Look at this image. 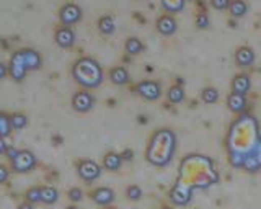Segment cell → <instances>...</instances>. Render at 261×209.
Returning a JSON list of instances; mask_svg holds the SVG:
<instances>
[{"mask_svg": "<svg viewBox=\"0 0 261 209\" xmlns=\"http://www.w3.org/2000/svg\"><path fill=\"white\" fill-rule=\"evenodd\" d=\"M261 141L259 123L251 113H242L230 123L225 136V149L228 164L242 168L247 159Z\"/></svg>", "mask_w": 261, "mask_h": 209, "instance_id": "6da1fadb", "label": "cell"}, {"mask_svg": "<svg viewBox=\"0 0 261 209\" xmlns=\"http://www.w3.org/2000/svg\"><path fill=\"white\" fill-rule=\"evenodd\" d=\"M193 190H207L219 183V172L214 160L202 154H188L179 164L178 178Z\"/></svg>", "mask_w": 261, "mask_h": 209, "instance_id": "7a4b0ae2", "label": "cell"}, {"mask_svg": "<svg viewBox=\"0 0 261 209\" xmlns=\"http://www.w3.org/2000/svg\"><path fill=\"white\" fill-rule=\"evenodd\" d=\"M178 147V139L173 129L170 127H159L153 131L145 149L147 162L153 167H167L171 164Z\"/></svg>", "mask_w": 261, "mask_h": 209, "instance_id": "3957f363", "label": "cell"}, {"mask_svg": "<svg viewBox=\"0 0 261 209\" xmlns=\"http://www.w3.org/2000/svg\"><path fill=\"white\" fill-rule=\"evenodd\" d=\"M72 79L75 80L85 90H93L98 88L105 80V72L95 58L92 56H82L72 64Z\"/></svg>", "mask_w": 261, "mask_h": 209, "instance_id": "277c9868", "label": "cell"}, {"mask_svg": "<svg viewBox=\"0 0 261 209\" xmlns=\"http://www.w3.org/2000/svg\"><path fill=\"white\" fill-rule=\"evenodd\" d=\"M75 168H77V175L87 183L96 181L103 173V167L92 159H80L75 164Z\"/></svg>", "mask_w": 261, "mask_h": 209, "instance_id": "5b68a950", "label": "cell"}, {"mask_svg": "<svg viewBox=\"0 0 261 209\" xmlns=\"http://www.w3.org/2000/svg\"><path fill=\"white\" fill-rule=\"evenodd\" d=\"M194 190L183 181L176 180V183L168 191V199L173 206H188L191 203Z\"/></svg>", "mask_w": 261, "mask_h": 209, "instance_id": "8992f818", "label": "cell"}, {"mask_svg": "<svg viewBox=\"0 0 261 209\" xmlns=\"http://www.w3.org/2000/svg\"><path fill=\"white\" fill-rule=\"evenodd\" d=\"M36 164L38 159L35 155V152H31L30 149H20L18 155L10 162V168L15 173H28L31 170H35Z\"/></svg>", "mask_w": 261, "mask_h": 209, "instance_id": "52a82bcc", "label": "cell"}, {"mask_svg": "<svg viewBox=\"0 0 261 209\" xmlns=\"http://www.w3.org/2000/svg\"><path fill=\"white\" fill-rule=\"evenodd\" d=\"M84 17V10L75 2H65L59 9V21L64 27H73Z\"/></svg>", "mask_w": 261, "mask_h": 209, "instance_id": "ba28073f", "label": "cell"}, {"mask_svg": "<svg viewBox=\"0 0 261 209\" xmlns=\"http://www.w3.org/2000/svg\"><path fill=\"white\" fill-rule=\"evenodd\" d=\"M136 92L139 96H142V98L147 101L159 100L163 93L162 84L159 82V80H150V79H145V80H141V82H137Z\"/></svg>", "mask_w": 261, "mask_h": 209, "instance_id": "9c48e42d", "label": "cell"}, {"mask_svg": "<svg viewBox=\"0 0 261 209\" xmlns=\"http://www.w3.org/2000/svg\"><path fill=\"white\" fill-rule=\"evenodd\" d=\"M70 103H72V108L75 110L77 113H88V111L95 107V96L90 90L82 88V90L72 95Z\"/></svg>", "mask_w": 261, "mask_h": 209, "instance_id": "30bf717a", "label": "cell"}, {"mask_svg": "<svg viewBox=\"0 0 261 209\" xmlns=\"http://www.w3.org/2000/svg\"><path fill=\"white\" fill-rule=\"evenodd\" d=\"M28 72L30 70L27 69V64H24L21 49L15 51L10 58V62H8V75H10L15 82H21V80L27 77Z\"/></svg>", "mask_w": 261, "mask_h": 209, "instance_id": "8fae6325", "label": "cell"}, {"mask_svg": "<svg viewBox=\"0 0 261 209\" xmlns=\"http://www.w3.org/2000/svg\"><path fill=\"white\" fill-rule=\"evenodd\" d=\"M54 41L57 46L62 47V49H70V47L77 41V35H75V31H73L72 27L61 25V27H57L54 31Z\"/></svg>", "mask_w": 261, "mask_h": 209, "instance_id": "7c38bea8", "label": "cell"}, {"mask_svg": "<svg viewBox=\"0 0 261 209\" xmlns=\"http://www.w3.org/2000/svg\"><path fill=\"white\" fill-rule=\"evenodd\" d=\"M155 28L162 36H171L176 33L178 30V21L175 15L171 13H162L160 17L155 20Z\"/></svg>", "mask_w": 261, "mask_h": 209, "instance_id": "4fadbf2b", "label": "cell"}, {"mask_svg": "<svg viewBox=\"0 0 261 209\" xmlns=\"http://www.w3.org/2000/svg\"><path fill=\"white\" fill-rule=\"evenodd\" d=\"M90 198H92V201L95 204L106 207V206H111L114 203L116 195H114V191L108 187H98L90 193Z\"/></svg>", "mask_w": 261, "mask_h": 209, "instance_id": "5bb4252c", "label": "cell"}, {"mask_svg": "<svg viewBox=\"0 0 261 209\" xmlns=\"http://www.w3.org/2000/svg\"><path fill=\"white\" fill-rule=\"evenodd\" d=\"M247 107H248L247 95H240L235 92H230L227 95V108L230 110L232 113H235V115L247 113Z\"/></svg>", "mask_w": 261, "mask_h": 209, "instance_id": "9a60e30c", "label": "cell"}, {"mask_svg": "<svg viewBox=\"0 0 261 209\" xmlns=\"http://www.w3.org/2000/svg\"><path fill=\"white\" fill-rule=\"evenodd\" d=\"M255 51L250 46H240L235 51V64L242 69H248L255 64Z\"/></svg>", "mask_w": 261, "mask_h": 209, "instance_id": "2e32d148", "label": "cell"}, {"mask_svg": "<svg viewBox=\"0 0 261 209\" xmlns=\"http://www.w3.org/2000/svg\"><path fill=\"white\" fill-rule=\"evenodd\" d=\"M21 54L28 70H39L43 67V58H41V54L36 49H33V47H21Z\"/></svg>", "mask_w": 261, "mask_h": 209, "instance_id": "e0dca14e", "label": "cell"}, {"mask_svg": "<svg viewBox=\"0 0 261 209\" xmlns=\"http://www.w3.org/2000/svg\"><path fill=\"white\" fill-rule=\"evenodd\" d=\"M232 92L235 93H240V95H247L251 88V77L247 74V72H239L233 79H232V84H230Z\"/></svg>", "mask_w": 261, "mask_h": 209, "instance_id": "ac0fdd59", "label": "cell"}, {"mask_svg": "<svg viewBox=\"0 0 261 209\" xmlns=\"http://www.w3.org/2000/svg\"><path fill=\"white\" fill-rule=\"evenodd\" d=\"M242 168H243L245 172H248V173L261 172V141L256 146V149L253 150L247 159H245Z\"/></svg>", "mask_w": 261, "mask_h": 209, "instance_id": "d6986e66", "label": "cell"}, {"mask_svg": "<svg viewBox=\"0 0 261 209\" xmlns=\"http://www.w3.org/2000/svg\"><path fill=\"white\" fill-rule=\"evenodd\" d=\"M122 162H124V160H122L121 154H118V152H114V150H110L105 154L101 167L108 172H118L122 165Z\"/></svg>", "mask_w": 261, "mask_h": 209, "instance_id": "ffe728a7", "label": "cell"}, {"mask_svg": "<svg viewBox=\"0 0 261 209\" xmlns=\"http://www.w3.org/2000/svg\"><path fill=\"white\" fill-rule=\"evenodd\" d=\"M96 27H98V31H100L101 35L110 36V35L114 33V31H116V20H114L113 15L105 13V15H101L100 18H98Z\"/></svg>", "mask_w": 261, "mask_h": 209, "instance_id": "44dd1931", "label": "cell"}, {"mask_svg": "<svg viewBox=\"0 0 261 209\" xmlns=\"http://www.w3.org/2000/svg\"><path fill=\"white\" fill-rule=\"evenodd\" d=\"M110 80H111V84L114 85H118V87H122V85H126L129 84V70L124 67V66H116V67H113L110 70Z\"/></svg>", "mask_w": 261, "mask_h": 209, "instance_id": "7402d4cb", "label": "cell"}, {"mask_svg": "<svg viewBox=\"0 0 261 209\" xmlns=\"http://www.w3.org/2000/svg\"><path fill=\"white\" fill-rule=\"evenodd\" d=\"M57 201H59V191H57L56 187H51V185L41 187V203L51 206V204H56Z\"/></svg>", "mask_w": 261, "mask_h": 209, "instance_id": "603a6c76", "label": "cell"}, {"mask_svg": "<svg viewBox=\"0 0 261 209\" xmlns=\"http://www.w3.org/2000/svg\"><path fill=\"white\" fill-rule=\"evenodd\" d=\"M228 12H230V15L233 18H242L248 12V4L245 2V0H230Z\"/></svg>", "mask_w": 261, "mask_h": 209, "instance_id": "cb8c5ba5", "label": "cell"}, {"mask_svg": "<svg viewBox=\"0 0 261 209\" xmlns=\"http://www.w3.org/2000/svg\"><path fill=\"white\" fill-rule=\"evenodd\" d=\"M124 49L129 56H137V54H141L144 51V43H142V39H139L137 36H130L126 39V43H124Z\"/></svg>", "mask_w": 261, "mask_h": 209, "instance_id": "d4e9b609", "label": "cell"}, {"mask_svg": "<svg viewBox=\"0 0 261 209\" xmlns=\"http://www.w3.org/2000/svg\"><path fill=\"white\" fill-rule=\"evenodd\" d=\"M167 98H168L170 103H173V104L185 101V88H183V85H179V84L171 85L167 90Z\"/></svg>", "mask_w": 261, "mask_h": 209, "instance_id": "484cf974", "label": "cell"}, {"mask_svg": "<svg viewBox=\"0 0 261 209\" xmlns=\"http://www.w3.org/2000/svg\"><path fill=\"white\" fill-rule=\"evenodd\" d=\"M162 9L165 10V13H179L186 5V0H160Z\"/></svg>", "mask_w": 261, "mask_h": 209, "instance_id": "4316f807", "label": "cell"}, {"mask_svg": "<svg viewBox=\"0 0 261 209\" xmlns=\"http://www.w3.org/2000/svg\"><path fill=\"white\" fill-rule=\"evenodd\" d=\"M10 123H12V127L16 131L23 129V127H27L28 124V116L24 113H20V111H16V113H12L10 115Z\"/></svg>", "mask_w": 261, "mask_h": 209, "instance_id": "83f0119b", "label": "cell"}, {"mask_svg": "<svg viewBox=\"0 0 261 209\" xmlns=\"http://www.w3.org/2000/svg\"><path fill=\"white\" fill-rule=\"evenodd\" d=\"M201 100L204 103H207V104H212V103H216L219 100V90L214 87H206V88H202V92H201Z\"/></svg>", "mask_w": 261, "mask_h": 209, "instance_id": "f1b7e54d", "label": "cell"}, {"mask_svg": "<svg viewBox=\"0 0 261 209\" xmlns=\"http://www.w3.org/2000/svg\"><path fill=\"white\" fill-rule=\"evenodd\" d=\"M24 201H30L33 204L41 203V187H31L24 193Z\"/></svg>", "mask_w": 261, "mask_h": 209, "instance_id": "f546056e", "label": "cell"}, {"mask_svg": "<svg viewBox=\"0 0 261 209\" xmlns=\"http://www.w3.org/2000/svg\"><path fill=\"white\" fill-rule=\"evenodd\" d=\"M194 25L198 27L199 30H206V28H209V25H211L209 15H207L206 12L196 13V17H194Z\"/></svg>", "mask_w": 261, "mask_h": 209, "instance_id": "4dcf8cb0", "label": "cell"}, {"mask_svg": "<svg viewBox=\"0 0 261 209\" xmlns=\"http://www.w3.org/2000/svg\"><path fill=\"white\" fill-rule=\"evenodd\" d=\"M126 196L130 201H139L142 198V188L139 187V185H130V187H127V190H126Z\"/></svg>", "mask_w": 261, "mask_h": 209, "instance_id": "1f68e13d", "label": "cell"}, {"mask_svg": "<svg viewBox=\"0 0 261 209\" xmlns=\"http://www.w3.org/2000/svg\"><path fill=\"white\" fill-rule=\"evenodd\" d=\"M67 198L72 201L73 204H77V203H80L82 199H84V191H82L79 187H73V188H70L67 191Z\"/></svg>", "mask_w": 261, "mask_h": 209, "instance_id": "d6a6232c", "label": "cell"}, {"mask_svg": "<svg viewBox=\"0 0 261 209\" xmlns=\"http://www.w3.org/2000/svg\"><path fill=\"white\" fill-rule=\"evenodd\" d=\"M209 2L216 10H228V5H230V0H209Z\"/></svg>", "mask_w": 261, "mask_h": 209, "instance_id": "836d02e7", "label": "cell"}, {"mask_svg": "<svg viewBox=\"0 0 261 209\" xmlns=\"http://www.w3.org/2000/svg\"><path fill=\"white\" fill-rule=\"evenodd\" d=\"M10 170L12 168H8L7 165L0 164V185H4L8 178H10Z\"/></svg>", "mask_w": 261, "mask_h": 209, "instance_id": "e575fe53", "label": "cell"}, {"mask_svg": "<svg viewBox=\"0 0 261 209\" xmlns=\"http://www.w3.org/2000/svg\"><path fill=\"white\" fill-rule=\"evenodd\" d=\"M18 152H20V149H16V147H13V146H8V149H7V152H5V155H7V159L12 162V160H13L16 155H18Z\"/></svg>", "mask_w": 261, "mask_h": 209, "instance_id": "d590c367", "label": "cell"}, {"mask_svg": "<svg viewBox=\"0 0 261 209\" xmlns=\"http://www.w3.org/2000/svg\"><path fill=\"white\" fill-rule=\"evenodd\" d=\"M121 157H122V160H126V162H130L133 157H134V152L130 150V149H124V150L121 152Z\"/></svg>", "mask_w": 261, "mask_h": 209, "instance_id": "8d00e7d4", "label": "cell"}, {"mask_svg": "<svg viewBox=\"0 0 261 209\" xmlns=\"http://www.w3.org/2000/svg\"><path fill=\"white\" fill-rule=\"evenodd\" d=\"M8 146H10V144L7 142V138H2V136H0V155H5Z\"/></svg>", "mask_w": 261, "mask_h": 209, "instance_id": "74e56055", "label": "cell"}, {"mask_svg": "<svg viewBox=\"0 0 261 209\" xmlns=\"http://www.w3.org/2000/svg\"><path fill=\"white\" fill-rule=\"evenodd\" d=\"M8 75V64L0 61V80H4Z\"/></svg>", "mask_w": 261, "mask_h": 209, "instance_id": "f35d334b", "label": "cell"}, {"mask_svg": "<svg viewBox=\"0 0 261 209\" xmlns=\"http://www.w3.org/2000/svg\"><path fill=\"white\" fill-rule=\"evenodd\" d=\"M18 209H35V204L30 203V201H23L18 204Z\"/></svg>", "mask_w": 261, "mask_h": 209, "instance_id": "ab89813d", "label": "cell"}, {"mask_svg": "<svg viewBox=\"0 0 261 209\" xmlns=\"http://www.w3.org/2000/svg\"><path fill=\"white\" fill-rule=\"evenodd\" d=\"M65 209H80L77 204H70V206H67V207H65Z\"/></svg>", "mask_w": 261, "mask_h": 209, "instance_id": "60d3db41", "label": "cell"}, {"mask_svg": "<svg viewBox=\"0 0 261 209\" xmlns=\"http://www.w3.org/2000/svg\"><path fill=\"white\" fill-rule=\"evenodd\" d=\"M160 209H175L173 206H163V207H160Z\"/></svg>", "mask_w": 261, "mask_h": 209, "instance_id": "b9f144b4", "label": "cell"}, {"mask_svg": "<svg viewBox=\"0 0 261 209\" xmlns=\"http://www.w3.org/2000/svg\"><path fill=\"white\" fill-rule=\"evenodd\" d=\"M105 209H116V207H113V206H106Z\"/></svg>", "mask_w": 261, "mask_h": 209, "instance_id": "7bdbcfd3", "label": "cell"}, {"mask_svg": "<svg viewBox=\"0 0 261 209\" xmlns=\"http://www.w3.org/2000/svg\"><path fill=\"white\" fill-rule=\"evenodd\" d=\"M186 2H188V0H186Z\"/></svg>", "mask_w": 261, "mask_h": 209, "instance_id": "ee69618b", "label": "cell"}]
</instances>
